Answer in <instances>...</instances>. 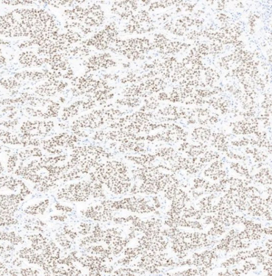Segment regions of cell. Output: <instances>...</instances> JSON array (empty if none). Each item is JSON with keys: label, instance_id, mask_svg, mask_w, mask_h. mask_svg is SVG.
Wrapping results in <instances>:
<instances>
[{"label": "cell", "instance_id": "4316f807", "mask_svg": "<svg viewBox=\"0 0 272 276\" xmlns=\"http://www.w3.org/2000/svg\"><path fill=\"white\" fill-rule=\"evenodd\" d=\"M211 144L219 151L226 153L229 151L227 138L223 133H213L211 137Z\"/></svg>", "mask_w": 272, "mask_h": 276}, {"label": "cell", "instance_id": "d6a6232c", "mask_svg": "<svg viewBox=\"0 0 272 276\" xmlns=\"http://www.w3.org/2000/svg\"><path fill=\"white\" fill-rule=\"evenodd\" d=\"M205 176L210 177L214 181L219 179H223L226 176V172L222 169H217L210 167L206 169L204 172Z\"/></svg>", "mask_w": 272, "mask_h": 276}, {"label": "cell", "instance_id": "db71d44e", "mask_svg": "<svg viewBox=\"0 0 272 276\" xmlns=\"http://www.w3.org/2000/svg\"><path fill=\"white\" fill-rule=\"evenodd\" d=\"M267 247L269 249H272V241L271 240H269L267 243Z\"/></svg>", "mask_w": 272, "mask_h": 276}, {"label": "cell", "instance_id": "603a6c76", "mask_svg": "<svg viewBox=\"0 0 272 276\" xmlns=\"http://www.w3.org/2000/svg\"><path fill=\"white\" fill-rule=\"evenodd\" d=\"M103 230L101 229L99 224L93 228L92 234L83 237L80 240L79 246L84 247L93 244L98 243L103 241Z\"/></svg>", "mask_w": 272, "mask_h": 276}, {"label": "cell", "instance_id": "ffe728a7", "mask_svg": "<svg viewBox=\"0 0 272 276\" xmlns=\"http://www.w3.org/2000/svg\"><path fill=\"white\" fill-rule=\"evenodd\" d=\"M232 132L236 135H249L258 131L257 121H242L233 124Z\"/></svg>", "mask_w": 272, "mask_h": 276}, {"label": "cell", "instance_id": "6da1fadb", "mask_svg": "<svg viewBox=\"0 0 272 276\" xmlns=\"http://www.w3.org/2000/svg\"><path fill=\"white\" fill-rule=\"evenodd\" d=\"M89 175L90 181L105 185L115 195L127 193L131 187L127 166L117 160L100 163Z\"/></svg>", "mask_w": 272, "mask_h": 276}, {"label": "cell", "instance_id": "ba28073f", "mask_svg": "<svg viewBox=\"0 0 272 276\" xmlns=\"http://www.w3.org/2000/svg\"><path fill=\"white\" fill-rule=\"evenodd\" d=\"M54 127L52 120H27L21 124L19 133L24 138L43 139L53 131Z\"/></svg>", "mask_w": 272, "mask_h": 276}, {"label": "cell", "instance_id": "5bb4252c", "mask_svg": "<svg viewBox=\"0 0 272 276\" xmlns=\"http://www.w3.org/2000/svg\"><path fill=\"white\" fill-rule=\"evenodd\" d=\"M149 22L148 12L141 11L133 15L124 28V33L141 34L147 33V23Z\"/></svg>", "mask_w": 272, "mask_h": 276}, {"label": "cell", "instance_id": "30bf717a", "mask_svg": "<svg viewBox=\"0 0 272 276\" xmlns=\"http://www.w3.org/2000/svg\"><path fill=\"white\" fill-rule=\"evenodd\" d=\"M187 134L181 127L175 125H170L167 131L157 133L154 135L145 136V140L153 142L160 141L165 143L177 142L186 140Z\"/></svg>", "mask_w": 272, "mask_h": 276}, {"label": "cell", "instance_id": "d590c367", "mask_svg": "<svg viewBox=\"0 0 272 276\" xmlns=\"http://www.w3.org/2000/svg\"><path fill=\"white\" fill-rule=\"evenodd\" d=\"M245 151L247 154H251L256 163L265 162L268 158V156L265 155L264 152L256 148L250 149V147H247Z\"/></svg>", "mask_w": 272, "mask_h": 276}, {"label": "cell", "instance_id": "60d3db41", "mask_svg": "<svg viewBox=\"0 0 272 276\" xmlns=\"http://www.w3.org/2000/svg\"><path fill=\"white\" fill-rule=\"evenodd\" d=\"M92 230V224L87 222H82L78 227V233L83 236H87L91 233Z\"/></svg>", "mask_w": 272, "mask_h": 276}, {"label": "cell", "instance_id": "7402d4cb", "mask_svg": "<svg viewBox=\"0 0 272 276\" xmlns=\"http://www.w3.org/2000/svg\"><path fill=\"white\" fill-rule=\"evenodd\" d=\"M207 149V146L205 144L194 145L188 142H184L180 145L178 150L185 152L189 157L195 158L203 155Z\"/></svg>", "mask_w": 272, "mask_h": 276}, {"label": "cell", "instance_id": "f6af8a7d", "mask_svg": "<svg viewBox=\"0 0 272 276\" xmlns=\"http://www.w3.org/2000/svg\"><path fill=\"white\" fill-rule=\"evenodd\" d=\"M55 207L57 210L62 211L63 213H70L73 211L72 208L68 206H65V205H63L59 203H57L55 204Z\"/></svg>", "mask_w": 272, "mask_h": 276}, {"label": "cell", "instance_id": "e0dca14e", "mask_svg": "<svg viewBox=\"0 0 272 276\" xmlns=\"http://www.w3.org/2000/svg\"><path fill=\"white\" fill-rule=\"evenodd\" d=\"M116 65V63L111 59V55L106 53L93 56L87 62V67L92 71L115 67Z\"/></svg>", "mask_w": 272, "mask_h": 276}, {"label": "cell", "instance_id": "484cf974", "mask_svg": "<svg viewBox=\"0 0 272 276\" xmlns=\"http://www.w3.org/2000/svg\"><path fill=\"white\" fill-rule=\"evenodd\" d=\"M212 131L205 127H198L193 131L192 137L195 142L205 144L211 139Z\"/></svg>", "mask_w": 272, "mask_h": 276}, {"label": "cell", "instance_id": "7c38bea8", "mask_svg": "<svg viewBox=\"0 0 272 276\" xmlns=\"http://www.w3.org/2000/svg\"><path fill=\"white\" fill-rule=\"evenodd\" d=\"M106 262L103 258L93 255H82L78 259V262L89 270L91 276H100L102 273L109 274L113 273V268L107 267L105 265Z\"/></svg>", "mask_w": 272, "mask_h": 276}, {"label": "cell", "instance_id": "836d02e7", "mask_svg": "<svg viewBox=\"0 0 272 276\" xmlns=\"http://www.w3.org/2000/svg\"><path fill=\"white\" fill-rule=\"evenodd\" d=\"M145 271L142 269H131V268H120L118 270L113 272L114 275L117 276H135L137 275H143Z\"/></svg>", "mask_w": 272, "mask_h": 276}, {"label": "cell", "instance_id": "681fc988", "mask_svg": "<svg viewBox=\"0 0 272 276\" xmlns=\"http://www.w3.org/2000/svg\"><path fill=\"white\" fill-rule=\"evenodd\" d=\"M153 200L154 201V204H155V207H156V208H159L161 206L160 205V203L159 202V199H158V197L156 196H155L153 197Z\"/></svg>", "mask_w": 272, "mask_h": 276}, {"label": "cell", "instance_id": "44dd1931", "mask_svg": "<svg viewBox=\"0 0 272 276\" xmlns=\"http://www.w3.org/2000/svg\"><path fill=\"white\" fill-rule=\"evenodd\" d=\"M145 144L144 142L140 141H132L124 143H120L118 146V150L120 152L123 153H135L136 154H142L147 152L145 149Z\"/></svg>", "mask_w": 272, "mask_h": 276}, {"label": "cell", "instance_id": "816d5d0a", "mask_svg": "<svg viewBox=\"0 0 272 276\" xmlns=\"http://www.w3.org/2000/svg\"><path fill=\"white\" fill-rule=\"evenodd\" d=\"M263 231L264 233L268 234H272V227H269L268 228H264Z\"/></svg>", "mask_w": 272, "mask_h": 276}, {"label": "cell", "instance_id": "7bdbcfd3", "mask_svg": "<svg viewBox=\"0 0 272 276\" xmlns=\"http://www.w3.org/2000/svg\"><path fill=\"white\" fill-rule=\"evenodd\" d=\"M63 233L66 234L73 241L78 237V234L68 226H66L63 228Z\"/></svg>", "mask_w": 272, "mask_h": 276}, {"label": "cell", "instance_id": "4dcf8cb0", "mask_svg": "<svg viewBox=\"0 0 272 276\" xmlns=\"http://www.w3.org/2000/svg\"><path fill=\"white\" fill-rule=\"evenodd\" d=\"M256 181L263 185H271V172L269 168H263L256 175Z\"/></svg>", "mask_w": 272, "mask_h": 276}, {"label": "cell", "instance_id": "3957f363", "mask_svg": "<svg viewBox=\"0 0 272 276\" xmlns=\"http://www.w3.org/2000/svg\"><path fill=\"white\" fill-rule=\"evenodd\" d=\"M80 140V138L73 134L63 132L42 139L40 147L50 155H59L62 153L63 148L72 150Z\"/></svg>", "mask_w": 272, "mask_h": 276}, {"label": "cell", "instance_id": "f35d334b", "mask_svg": "<svg viewBox=\"0 0 272 276\" xmlns=\"http://www.w3.org/2000/svg\"><path fill=\"white\" fill-rule=\"evenodd\" d=\"M219 158L220 155L217 152L213 151H206L203 154V156L200 157L198 161L200 163L204 165V164L206 163L210 162L212 161V160L218 159Z\"/></svg>", "mask_w": 272, "mask_h": 276}, {"label": "cell", "instance_id": "f546056e", "mask_svg": "<svg viewBox=\"0 0 272 276\" xmlns=\"http://www.w3.org/2000/svg\"><path fill=\"white\" fill-rule=\"evenodd\" d=\"M21 83V82L17 80L14 77L0 79V86L12 94L16 92H18V89L22 86Z\"/></svg>", "mask_w": 272, "mask_h": 276}, {"label": "cell", "instance_id": "cb8c5ba5", "mask_svg": "<svg viewBox=\"0 0 272 276\" xmlns=\"http://www.w3.org/2000/svg\"><path fill=\"white\" fill-rule=\"evenodd\" d=\"M14 78L22 83V81H29L30 82H40L44 80H47V76L44 72L40 71H28L25 70L20 73H17L14 75Z\"/></svg>", "mask_w": 272, "mask_h": 276}, {"label": "cell", "instance_id": "4fadbf2b", "mask_svg": "<svg viewBox=\"0 0 272 276\" xmlns=\"http://www.w3.org/2000/svg\"><path fill=\"white\" fill-rule=\"evenodd\" d=\"M68 83L58 80H48L35 88L36 95L41 98L52 97L67 87Z\"/></svg>", "mask_w": 272, "mask_h": 276}, {"label": "cell", "instance_id": "f907efd6", "mask_svg": "<svg viewBox=\"0 0 272 276\" xmlns=\"http://www.w3.org/2000/svg\"><path fill=\"white\" fill-rule=\"evenodd\" d=\"M10 43L7 41L4 40L0 38V46H8Z\"/></svg>", "mask_w": 272, "mask_h": 276}, {"label": "cell", "instance_id": "74e56055", "mask_svg": "<svg viewBox=\"0 0 272 276\" xmlns=\"http://www.w3.org/2000/svg\"><path fill=\"white\" fill-rule=\"evenodd\" d=\"M56 240L65 249H70L72 247V242L69 240L67 236L63 233L56 234Z\"/></svg>", "mask_w": 272, "mask_h": 276}, {"label": "cell", "instance_id": "d4e9b609", "mask_svg": "<svg viewBox=\"0 0 272 276\" xmlns=\"http://www.w3.org/2000/svg\"><path fill=\"white\" fill-rule=\"evenodd\" d=\"M125 159L140 166L151 165L156 159V156L151 154H138V155H126Z\"/></svg>", "mask_w": 272, "mask_h": 276}, {"label": "cell", "instance_id": "7dc6e473", "mask_svg": "<svg viewBox=\"0 0 272 276\" xmlns=\"http://www.w3.org/2000/svg\"><path fill=\"white\" fill-rule=\"evenodd\" d=\"M67 218L68 217L65 215L58 216L56 215L53 216L51 217L52 220L61 222H63L66 221L67 220Z\"/></svg>", "mask_w": 272, "mask_h": 276}, {"label": "cell", "instance_id": "52a82bcc", "mask_svg": "<svg viewBox=\"0 0 272 276\" xmlns=\"http://www.w3.org/2000/svg\"><path fill=\"white\" fill-rule=\"evenodd\" d=\"M112 123L105 109H97L75 120L71 126V131L75 130H95L106 123Z\"/></svg>", "mask_w": 272, "mask_h": 276}, {"label": "cell", "instance_id": "f1b7e54d", "mask_svg": "<svg viewBox=\"0 0 272 276\" xmlns=\"http://www.w3.org/2000/svg\"><path fill=\"white\" fill-rule=\"evenodd\" d=\"M86 252L93 255L99 256L106 261L111 262L113 260L112 254L108 248H105L102 246H92L86 248Z\"/></svg>", "mask_w": 272, "mask_h": 276}, {"label": "cell", "instance_id": "277c9868", "mask_svg": "<svg viewBox=\"0 0 272 276\" xmlns=\"http://www.w3.org/2000/svg\"><path fill=\"white\" fill-rule=\"evenodd\" d=\"M100 204L112 212L126 210L132 213L143 214L156 211L154 207L148 204L146 199L137 196L126 197L119 201L104 200Z\"/></svg>", "mask_w": 272, "mask_h": 276}, {"label": "cell", "instance_id": "7a4b0ae2", "mask_svg": "<svg viewBox=\"0 0 272 276\" xmlns=\"http://www.w3.org/2000/svg\"><path fill=\"white\" fill-rule=\"evenodd\" d=\"M65 15L72 20H78L90 28L99 27L105 20L103 11L99 5L96 4L87 8L76 6L72 10L65 11Z\"/></svg>", "mask_w": 272, "mask_h": 276}, {"label": "cell", "instance_id": "b9f144b4", "mask_svg": "<svg viewBox=\"0 0 272 276\" xmlns=\"http://www.w3.org/2000/svg\"><path fill=\"white\" fill-rule=\"evenodd\" d=\"M2 3L10 6H19L32 4L35 2L32 1H2Z\"/></svg>", "mask_w": 272, "mask_h": 276}, {"label": "cell", "instance_id": "9c48e42d", "mask_svg": "<svg viewBox=\"0 0 272 276\" xmlns=\"http://www.w3.org/2000/svg\"><path fill=\"white\" fill-rule=\"evenodd\" d=\"M118 36L116 24L111 23L84 43L87 46H93L99 50H105L109 48L111 44L116 42Z\"/></svg>", "mask_w": 272, "mask_h": 276}, {"label": "cell", "instance_id": "5b68a950", "mask_svg": "<svg viewBox=\"0 0 272 276\" xmlns=\"http://www.w3.org/2000/svg\"><path fill=\"white\" fill-rule=\"evenodd\" d=\"M56 196L60 200L86 202L92 197L91 181H81L66 185L57 192Z\"/></svg>", "mask_w": 272, "mask_h": 276}, {"label": "cell", "instance_id": "8fae6325", "mask_svg": "<svg viewBox=\"0 0 272 276\" xmlns=\"http://www.w3.org/2000/svg\"><path fill=\"white\" fill-rule=\"evenodd\" d=\"M103 241L112 255L115 256L121 253L130 241L128 238L124 239L121 232L116 228L103 231Z\"/></svg>", "mask_w": 272, "mask_h": 276}, {"label": "cell", "instance_id": "2e32d148", "mask_svg": "<svg viewBox=\"0 0 272 276\" xmlns=\"http://www.w3.org/2000/svg\"><path fill=\"white\" fill-rule=\"evenodd\" d=\"M138 9V3L134 1H118L113 3L111 11L113 14L126 20L133 16Z\"/></svg>", "mask_w": 272, "mask_h": 276}, {"label": "cell", "instance_id": "ac0fdd59", "mask_svg": "<svg viewBox=\"0 0 272 276\" xmlns=\"http://www.w3.org/2000/svg\"><path fill=\"white\" fill-rule=\"evenodd\" d=\"M0 143L6 146L23 147V138L20 134L0 127Z\"/></svg>", "mask_w": 272, "mask_h": 276}, {"label": "cell", "instance_id": "83f0119b", "mask_svg": "<svg viewBox=\"0 0 272 276\" xmlns=\"http://www.w3.org/2000/svg\"><path fill=\"white\" fill-rule=\"evenodd\" d=\"M83 100L74 102L71 105L63 108L61 118L63 121L75 117L79 113L80 107L83 104Z\"/></svg>", "mask_w": 272, "mask_h": 276}, {"label": "cell", "instance_id": "f5cc1de1", "mask_svg": "<svg viewBox=\"0 0 272 276\" xmlns=\"http://www.w3.org/2000/svg\"><path fill=\"white\" fill-rule=\"evenodd\" d=\"M5 171L4 166L1 161H0V174H2Z\"/></svg>", "mask_w": 272, "mask_h": 276}, {"label": "cell", "instance_id": "8992f818", "mask_svg": "<svg viewBox=\"0 0 272 276\" xmlns=\"http://www.w3.org/2000/svg\"><path fill=\"white\" fill-rule=\"evenodd\" d=\"M117 52L132 60L143 59V55L149 49V41L145 38L136 37L115 42Z\"/></svg>", "mask_w": 272, "mask_h": 276}, {"label": "cell", "instance_id": "ee69618b", "mask_svg": "<svg viewBox=\"0 0 272 276\" xmlns=\"http://www.w3.org/2000/svg\"><path fill=\"white\" fill-rule=\"evenodd\" d=\"M231 144L237 147L246 146L250 144V139L244 138L241 139L232 141Z\"/></svg>", "mask_w": 272, "mask_h": 276}, {"label": "cell", "instance_id": "c3c4849f", "mask_svg": "<svg viewBox=\"0 0 272 276\" xmlns=\"http://www.w3.org/2000/svg\"><path fill=\"white\" fill-rule=\"evenodd\" d=\"M7 63V59L3 55L2 50L0 49V66L5 65Z\"/></svg>", "mask_w": 272, "mask_h": 276}, {"label": "cell", "instance_id": "1f68e13d", "mask_svg": "<svg viewBox=\"0 0 272 276\" xmlns=\"http://www.w3.org/2000/svg\"><path fill=\"white\" fill-rule=\"evenodd\" d=\"M91 181V196L94 198H105L103 185L97 182Z\"/></svg>", "mask_w": 272, "mask_h": 276}, {"label": "cell", "instance_id": "8d00e7d4", "mask_svg": "<svg viewBox=\"0 0 272 276\" xmlns=\"http://www.w3.org/2000/svg\"><path fill=\"white\" fill-rule=\"evenodd\" d=\"M19 157L17 153H9V157L7 164V169L8 173L14 172L18 166Z\"/></svg>", "mask_w": 272, "mask_h": 276}, {"label": "cell", "instance_id": "bcb514c9", "mask_svg": "<svg viewBox=\"0 0 272 276\" xmlns=\"http://www.w3.org/2000/svg\"><path fill=\"white\" fill-rule=\"evenodd\" d=\"M226 156L227 157L231 159H236V160H244L245 161L246 160V158L245 156H242L240 155H237V154L233 153L231 151H227L226 153Z\"/></svg>", "mask_w": 272, "mask_h": 276}, {"label": "cell", "instance_id": "ab89813d", "mask_svg": "<svg viewBox=\"0 0 272 276\" xmlns=\"http://www.w3.org/2000/svg\"><path fill=\"white\" fill-rule=\"evenodd\" d=\"M230 166L231 169H233L234 171H235L237 173H238V174L245 176L248 179L252 178L249 175L248 169L245 168L242 165H240L239 164L232 163Z\"/></svg>", "mask_w": 272, "mask_h": 276}, {"label": "cell", "instance_id": "9a60e30c", "mask_svg": "<svg viewBox=\"0 0 272 276\" xmlns=\"http://www.w3.org/2000/svg\"><path fill=\"white\" fill-rule=\"evenodd\" d=\"M113 212L102 204L91 206L82 210L81 214L88 219L99 222H107L113 219Z\"/></svg>", "mask_w": 272, "mask_h": 276}, {"label": "cell", "instance_id": "d6986e66", "mask_svg": "<svg viewBox=\"0 0 272 276\" xmlns=\"http://www.w3.org/2000/svg\"><path fill=\"white\" fill-rule=\"evenodd\" d=\"M19 61L25 67H41L46 63L45 57L38 56L33 51H26L19 56Z\"/></svg>", "mask_w": 272, "mask_h": 276}, {"label": "cell", "instance_id": "e575fe53", "mask_svg": "<svg viewBox=\"0 0 272 276\" xmlns=\"http://www.w3.org/2000/svg\"><path fill=\"white\" fill-rule=\"evenodd\" d=\"M116 103L120 105L134 108L140 105L141 101L140 99L137 98H125L122 99H118Z\"/></svg>", "mask_w": 272, "mask_h": 276}]
</instances>
